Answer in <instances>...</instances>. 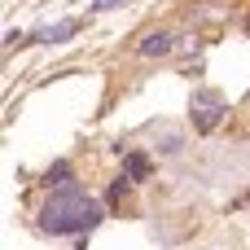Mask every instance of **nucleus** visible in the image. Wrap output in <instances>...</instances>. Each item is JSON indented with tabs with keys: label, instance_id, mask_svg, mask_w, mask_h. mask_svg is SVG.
Here are the masks:
<instances>
[{
	"label": "nucleus",
	"instance_id": "obj_1",
	"mask_svg": "<svg viewBox=\"0 0 250 250\" xmlns=\"http://www.w3.org/2000/svg\"><path fill=\"white\" fill-rule=\"evenodd\" d=\"M101 202L92 193H83L79 185H66V189H53L40 207V229L53 233V237H75V233H88L101 224Z\"/></svg>",
	"mask_w": 250,
	"mask_h": 250
},
{
	"label": "nucleus",
	"instance_id": "obj_2",
	"mask_svg": "<svg viewBox=\"0 0 250 250\" xmlns=\"http://www.w3.org/2000/svg\"><path fill=\"white\" fill-rule=\"evenodd\" d=\"M224 114H229V97L224 92H215V88H198L193 97H189V119H193V132H215L220 123H224Z\"/></svg>",
	"mask_w": 250,
	"mask_h": 250
},
{
	"label": "nucleus",
	"instance_id": "obj_3",
	"mask_svg": "<svg viewBox=\"0 0 250 250\" xmlns=\"http://www.w3.org/2000/svg\"><path fill=\"white\" fill-rule=\"evenodd\" d=\"M171 48H176V35H171V31H149V35L136 44L141 57H167Z\"/></svg>",
	"mask_w": 250,
	"mask_h": 250
},
{
	"label": "nucleus",
	"instance_id": "obj_4",
	"mask_svg": "<svg viewBox=\"0 0 250 250\" xmlns=\"http://www.w3.org/2000/svg\"><path fill=\"white\" fill-rule=\"evenodd\" d=\"M149 171H154V163L141 154V149H127L123 154V176L132 180V185H141V180H149Z\"/></svg>",
	"mask_w": 250,
	"mask_h": 250
},
{
	"label": "nucleus",
	"instance_id": "obj_5",
	"mask_svg": "<svg viewBox=\"0 0 250 250\" xmlns=\"http://www.w3.org/2000/svg\"><path fill=\"white\" fill-rule=\"evenodd\" d=\"M44 185H48V189H66V185H75V171H70V163H66V158H57V163L44 171Z\"/></svg>",
	"mask_w": 250,
	"mask_h": 250
},
{
	"label": "nucleus",
	"instance_id": "obj_6",
	"mask_svg": "<svg viewBox=\"0 0 250 250\" xmlns=\"http://www.w3.org/2000/svg\"><path fill=\"white\" fill-rule=\"evenodd\" d=\"M75 31H79V22H75V18H62L57 26H48V31H40V40H44V44H66V40H70Z\"/></svg>",
	"mask_w": 250,
	"mask_h": 250
},
{
	"label": "nucleus",
	"instance_id": "obj_7",
	"mask_svg": "<svg viewBox=\"0 0 250 250\" xmlns=\"http://www.w3.org/2000/svg\"><path fill=\"white\" fill-rule=\"evenodd\" d=\"M158 149H163V154H167V158H176V154H180V149H185V136H180V132H171V127H167V132H163V145H158Z\"/></svg>",
	"mask_w": 250,
	"mask_h": 250
},
{
	"label": "nucleus",
	"instance_id": "obj_8",
	"mask_svg": "<svg viewBox=\"0 0 250 250\" xmlns=\"http://www.w3.org/2000/svg\"><path fill=\"white\" fill-rule=\"evenodd\" d=\"M127 185H132V180H127V176H119V180L110 185V193H105V202H119V198L127 193Z\"/></svg>",
	"mask_w": 250,
	"mask_h": 250
},
{
	"label": "nucleus",
	"instance_id": "obj_9",
	"mask_svg": "<svg viewBox=\"0 0 250 250\" xmlns=\"http://www.w3.org/2000/svg\"><path fill=\"white\" fill-rule=\"evenodd\" d=\"M114 4H123V0H97L92 9H97V13H105V9H114Z\"/></svg>",
	"mask_w": 250,
	"mask_h": 250
}]
</instances>
